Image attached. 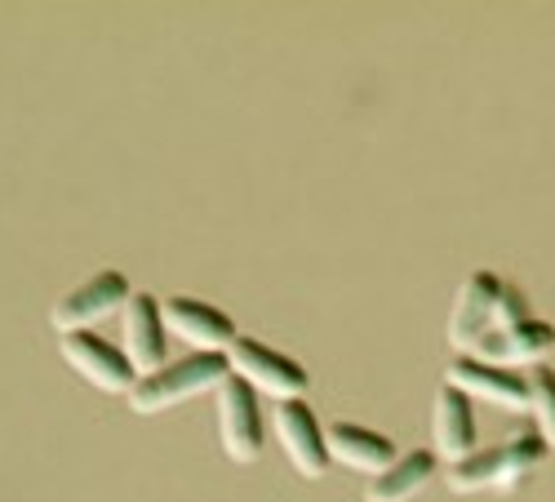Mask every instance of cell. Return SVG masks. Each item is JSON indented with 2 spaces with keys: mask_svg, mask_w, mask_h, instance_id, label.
<instances>
[{
  "mask_svg": "<svg viewBox=\"0 0 555 502\" xmlns=\"http://www.w3.org/2000/svg\"><path fill=\"white\" fill-rule=\"evenodd\" d=\"M525 316H533V311H529V298L516 285H506L502 276H493V271H472V276L457 285L444 338L457 356H476V347L489 334L525 321Z\"/></svg>",
  "mask_w": 555,
  "mask_h": 502,
  "instance_id": "cell-1",
  "label": "cell"
},
{
  "mask_svg": "<svg viewBox=\"0 0 555 502\" xmlns=\"http://www.w3.org/2000/svg\"><path fill=\"white\" fill-rule=\"evenodd\" d=\"M227 378H231L227 356H182V360H169L165 370L138 378V387L129 391V409L138 419H156L165 409H178L205 391H218Z\"/></svg>",
  "mask_w": 555,
  "mask_h": 502,
  "instance_id": "cell-2",
  "label": "cell"
},
{
  "mask_svg": "<svg viewBox=\"0 0 555 502\" xmlns=\"http://www.w3.org/2000/svg\"><path fill=\"white\" fill-rule=\"evenodd\" d=\"M227 364H231V378H241L254 396H267L275 404H285V400H307V370L285 356V351H275L258 338H236L227 351Z\"/></svg>",
  "mask_w": 555,
  "mask_h": 502,
  "instance_id": "cell-3",
  "label": "cell"
},
{
  "mask_svg": "<svg viewBox=\"0 0 555 502\" xmlns=\"http://www.w3.org/2000/svg\"><path fill=\"white\" fill-rule=\"evenodd\" d=\"M129 298H133V285H129L125 271H99V276H89L85 285L67 289V294L54 303L50 325L59 330V338H63V334H85V330L112 321L116 311H125Z\"/></svg>",
  "mask_w": 555,
  "mask_h": 502,
  "instance_id": "cell-4",
  "label": "cell"
},
{
  "mask_svg": "<svg viewBox=\"0 0 555 502\" xmlns=\"http://www.w3.org/2000/svg\"><path fill=\"white\" fill-rule=\"evenodd\" d=\"M214 396H218V440H222V453L236 467L258 463L262 459V445H267L258 396L241 378H227Z\"/></svg>",
  "mask_w": 555,
  "mask_h": 502,
  "instance_id": "cell-5",
  "label": "cell"
},
{
  "mask_svg": "<svg viewBox=\"0 0 555 502\" xmlns=\"http://www.w3.org/2000/svg\"><path fill=\"white\" fill-rule=\"evenodd\" d=\"M444 383L457 387L472 404H493L502 414H529V374L498 370V364H485L476 356H453Z\"/></svg>",
  "mask_w": 555,
  "mask_h": 502,
  "instance_id": "cell-6",
  "label": "cell"
},
{
  "mask_svg": "<svg viewBox=\"0 0 555 502\" xmlns=\"http://www.w3.org/2000/svg\"><path fill=\"white\" fill-rule=\"evenodd\" d=\"M59 351L63 360L72 364V370L89 383V387H99L103 396H129L138 387V374H133V364L125 360L120 347H112L103 334H63L59 338Z\"/></svg>",
  "mask_w": 555,
  "mask_h": 502,
  "instance_id": "cell-7",
  "label": "cell"
},
{
  "mask_svg": "<svg viewBox=\"0 0 555 502\" xmlns=\"http://www.w3.org/2000/svg\"><path fill=\"white\" fill-rule=\"evenodd\" d=\"M275 440H281L285 459L294 463V472L302 480H325L330 463V445H325V427L311 414L307 400H285L275 404Z\"/></svg>",
  "mask_w": 555,
  "mask_h": 502,
  "instance_id": "cell-8",
  "label": "cell"
},
{
  "mask_svg": "<svg viewBox=\"0 0 555 502\" xmlns=\"http://www.w3.org/2000/svg\"><path fill=\"white\" fill-rule=\"evenodd\" d=\"M160 307H165V330H169V338L188 343L192 356H227L231 343L241 338L236 321H231L227 311L201 303V298H169V303H160Z\"/></svg>",
  "mask_w": 555,
  "mask_h": 502,
  "instance_id": "cell-9",
  "label": "cell"
},
{
  "mask_svg": "<svg viewBox=\"0 0 555 502\" xmlns=\"http://www.w3.org/2000/svg\"><path fill=\"white\" fill-rule=\"evenodd\" d=\"M125 316V360L133 364L138 378H147L169 364V330H165V307L156 294H133Z\"/></svg>",
  "mask_w": 555,
  "mask_h": 502,
  "instance_id": "cell-10",
  "label": "cell"
},
{
  "mask_svg": "<svg viewBox=\"0 0 555 502\" xmlns=\"http://www.w3.org/2000/svg\"><path fill=\"white\" fill-rule=\"evenodd\" d=\"M551 351H555V325L538 321V316H525V321L489 334L476 347V360L498 364V370H525V364H529V370H538V364H546Z\"/></svg>",
  "mask_w": 555,
  "mask_h": 502,
  "instance_id": "cell-11",
  "label": "cell"
},
{
  "mask_svg": "<svg viewBox=\"0 0 555 502\" xmlns=\"http://www.w3.org/2000/svg\"><path fill=\"white\" fill-rule=\"evenodd\" d=\"M431 440H436V459L440 463H462L472 459V453L480 449V432H476V409L472 400L462 396L457 387H440L436 391V409H431Z\"/></svg>",
  "mask_w": 555,
  "mask_h": 502,
  "instance_id": "cell-12",
  "label": "cell"
},
{
  "mask_svg": "<svg viewBox=\"0 0 555 502\" xmlns=\"http://www.w3.org/2000/svg\"><path fill=\"white\" fill-rule=\"evenodd\" d=\"M325 445H330V463L364 472V476H383L400 459L396 440L374 432V427H364V423H330L325 427Z\"/></svg>",
  "mask_w": 555,
  "mask_h": 502,
  "instance_id": "cell-13",
  "label": "cell"
},
{
  "mask_svg": "<svg viewBox=\"0 0 555 502\" xmlns=\"http://www.w3.org/2000/svg\"><path fill=\"white\" fill-rule=\"evenodd\" d=\"M436 467L440 459L431 449H413V453H400V459L364 485V502H413L431 480H436Z\"/></svg>",
  "mask_w": 555,
  "mask_h": 502,
  "instance_id": "cell-14",
  "label": "cell"
},
{
  "mask_svg": "<svg viewBox=\"0 0 555 502\" xmlns=\"http://www.w3.org/2000/svg\"><path fill=\"white\" fill-rule=\"evenodd\" d=\"M551 459V449L542 445V436L533 432H525V436H512V440H502L498 445V493H516V489H525L538 472H542V463Z\"/></svg>",
  "mask_w": 555,
  "mask_h": 502,
  "instance_id": "cell-15",
  "label": "cell"
},
{
  "mask_svg": "<svg viewBox=\"0 0 555 502\" xmlns=\"http://www.w3.org/2000/svg\"><path fill=\"white\" fill-rule=\"evenodd\" d=\"M529 414L538 423L542 445L555 449V370H546V364L529 370Z\"/></svg>",
  "mask_w": 555,
  "mask_h": 502,
  "instance_id": "cell-16",
  "label": "cell"
}]
</instances>
